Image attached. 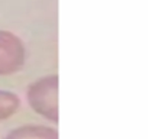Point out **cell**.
I'll use <instances>...</instances> for the list:
<instances>
[{"label":"cell","instance_id":"cell-3","mask_svg":"<svg viewBox=\"0 0 148 139\" xmlns=\"http://www.w3.org/2000/svg\"><path fill=\"white\" fill-rule=\"evenodd\" d=\"M5 139H58V132L42 125H25L10 130Z\"/></svg>","mask_w":148,"mask_h":139},{"label":"cell","instance_id":"cell-2","mask_svg":"<svg viewBox=\"0 0 148 139\" xmlns=\"http://www.w3.org/2000/svg\"><path fill=\"white\" fill-rule=\"evenodd\" d=\"M26 49L22 39L13 32L0 29V76H10L22 70Z\"/></svg>","mask_w":148,"mask_h":139},{"label":"cell","instance_id":"cell-4","mask_svg":"<svg viewBox=\"0 0 148 139\" xmlns=\"http://www.w3.org/2000/svg\"><path fill=\"white\" fill-rule=\"evenodd\" d=\"M21 106V100L16 93L0 89V122L12 117Z\"/></svg>","mask_w":148,"mask_h":139},{"label":"cell","instance_id":"cell-1","mask_svg":"<svg viewBox=\"0 0 148 139\" xmlns=\"http://www.w3.org/2000/svg\"><path fill=\"white\" fill-rule=\"evenodd\" d=\"M58 74H49L31 83L26 90L31 109L54 123H58Z\"/></svg>","mask_w":148,"mask_h":139}]
</instances>
